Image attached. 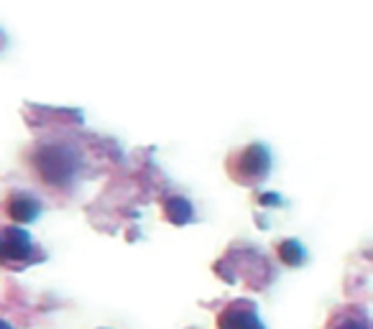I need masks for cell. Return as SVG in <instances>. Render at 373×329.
<instances>
[{
    "label": "cell",
    "instance_id": "cell-1",
    "mask_svg": "<svg viewBox=\"0 0 373 329\" xmlns=\"http://www.w3.org/2000/svg\"><path fill=\"white\" fill-rule=\"evenodd\" d=\"M34 163H36V169H39V174L54 186L69 184L72 177H75L77 166H79L77 153L61 143L41 146L34 156Z\"/></svg>",
    "mask_w": 373,
    "mask_h": 329
},
{
    "label": "cell",
    "instance_id": "cell-2",
    "mask_svg": "<svg viewBox=\"0 0 373 329\" xmlns=\"http://www.w3.org/2000/svg\"><path fill=\"white\" fill-rule=\"evenodd\" d=\"M34 250L31 237L23 228L0 230V263H21Z\"/></svg>",
    "mask_w": 373,
    "mask_h": 329
},
{
    "label": "cell",
    "instance_id": "cell-3",
    "mask_svg": "<svg viewBox=\"0 0 373 329\" xmlns=\"http://www.w3.org/2000/svg\"><path fill=\"white\" fill-rule=\"evenodd\" d=\"M218 327L220 329H266L256 314V306L248 304V301H236L230 304L225 312L220 314L218 319Z\"/></svg>",
    "mask_w": 373,
    "mask_h": 329
},
{
    "label": "cell",
    "instance_id": "cell-4",
    "mask_svg": "<svg viewBox=\"0 0 373 329\" xmlns=\"http://www.w3.org/2000/svg\"><path fill=\"white\" fill-rule=\"evenodd\" d=\"M238 169L248 179H261L271 169V156H269V151L261 143L248 146L243 156H240V161H238Z\"/></svg>",
    "mask_w": 373,
    "mask_h": 329
},
{
    "label": "cell",
    "instance_id": "cell-5",
    "mask_svg": "<svg viewBox=\"0 0 373 329\" xmlns=\"http://www.w3.org/2000/svg\"><path fill=\"white\" fill-rule=\"evenodd\" d=\"M8 212L10 217L21 222V225H28V222H34L39 217V212H41V204L36 202L34 197H26V195H18L10 199L8 204Z\"/></svg>",
    "mask_w": 373,
    "mask_h": 329
},
{
    "label": "cell",
    "instance_id": "cell-6",
    "mask_svg": "<svg viewBox=\"0 0 373 329\" xmlns=\"http://www.w3.org/2000/svg\"><path fill=\"white\" fill-rule=\"evenodd\" d=\"M164 212H166L169 222H174V225H186V222L192 219V204L186 202V199H182V197H171V199H166Z\"/></svg>",
    "mask_w": 373,
    "mask_h": 329
},
{
    "label": "cell",
    "instance_id": "cell-7",
    "mask_svg": "<svg viewBox=\"0 0 373 329\" xmlns=\"http://www.w3.org/2000/svg\"><path fill=\"white\" fill-rule=\"evenodd\" d=\"M279 255L287 266H299V263H305L307 250L302 248V243H297V240H284V243L279 245Z\"/></svg>",
    "mask_w": 373,
    "mask_h": 329
},
{
    "label": "cell",
    "instance_id": "cell-8",
    "mask_svg": "<svg viewBox=\"0 0 373 329\" xmlns=\"http://www.w3.org/2000/svg\"><path fill=\"white\" fill-rule=\"evenodd\" d=\"M335 329H368L363 319H343Z\"/></svg>",
    "mask_w": 373,
    "mask_h": 329
},
{
    "label": "cell",
    "instance_id": "cell-9",
    "mask_svg": "<svg viewBox=\"0 0 373 329\" xmlns=\"http://www.w3.org/2000/svg\"><path fill=\"white\" fill-rule=\"evenodd\" d=\"M0 329H10V324H8V321H3V319H0Z\"/></svg>",
    "mask_w": 373,
    "mask_h": 329
}]
</instances>
